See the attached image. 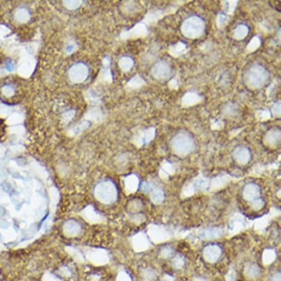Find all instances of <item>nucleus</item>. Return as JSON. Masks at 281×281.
Wrapping results in <instances>:
<instances>
[{
    "label": "nucleus",
    "mask_w": 281,
    "mask_h": 281,
    "mask_svg": "<svg viewBox=\"0 0 281 281\" xmlns=\"http://www.w3.org/2000/svg\"><path fill=\"white\" fill-rule=\"evenodd\" d=\"M276 259V253L272 249H266L263 253V262L264 264L269 265L273 263Z\"/></svg>",
    "instance_id": "19"
},
{
    "label": "nucleus",
    "mask_w": 281,
    "mask_h": 281,
    "mask_svg": "<svg viewBox=\"0 0 281 281\" xmlns=\"http://www.w3.org/2000/svg\"><path fill=\"white\" fill-rule=\"evenodd\" d=\"M118 281H131V278L128 276V274L125 273V272H122V273L119 275Z\"/></svg>",
    "instance_id": "28"
},
{
    "label": "nucleus",
    "mask_w": 281,
    "mask_h": 281,
    "mask_svg": "<svg viewBox=\"0 0 281 281\" xmlns=\"http://www.w3.org/2000/svg\"><path fill=\"white\" fill-rule=\"evenodd\" d=\"M261 190L259 186L255 184H249L245 186L243 190V197L244 200L253 202L259 198Z\"/></svg>",
    "instance_id": "9"
},
{
    "label": "nucleus",
    "mask_w": 281,
    "mask_h": 281,
    "mask_svg": "<svg viewBox=\"0 0 281 281\" xmlns=\"http://www.w3.org/2000/svg\"><path fill=\"white\" fill-rule=\"evenodd\" d=\"M187 50V45L184 43L178 42V44L169 47V53L174 57H178L184 54Z\"/></svg>",
    "instance_id": "17"
},
{
    "label": "nucleus",
    "mask_w": 281,
    "mask_h": 281,
    "mask_svg": "<svg viewBox=\"0 0 281 281\" xmlns=\"http://www.w3.org/2000/svg\"><path fill=\"white\" fill-rule=\"evenodd\" d=\"M173 249L171 247H167L163 249L161 251V256L164 258H169L172 256Z\"/></svg>",
    "instance_id": "26"
},
{
    "label": "nucleus",
    "mask_w": 281,
    "mask_h": 281,
    "mask_svg": "<svg viewBox=\"0 0 281 281\" xmlns=\"http://www.w3.org/2000/svg\"><path fill=\"white\" fill-rule=\"evenodd\" d=\"M142 189L145 191H150L151 190V186L149 184H144Z\"/></svg>",
    "instance_id": "30"
},
{
    "label": "nucleus",
    "mask_w": 281,
    "mask_h": 281,
    "mask_svg": "<svg viewBox=\"0 0 281 281\" xmlns=\"http://www.w3.org/2000/svg\"><path fill=\"white\" fill-rule=\"evenodd\" d=\"M171 146L175 153L186 156L194 150L195 142L191 134L187 131H181L171 138Z\"/></svg>",
    "instance_id": "2"
},
{
    "label": "nucleus",
    "mask_w": 281,
    "mask_h": 281,
    "mask_svg": "<svg viewBox=\"0 0 281 281\" xmlns=\"http://www.w3.org/2000/svg\"><path fill=\"white\" fill-rule=\"evenodd\" d=\"M233 158L235 161L241 165L247 164L251 158L250 151L244 147H238L233 152Z\"/></svg>",
    "instance_id": "8"
},
{
    "label": "nucleus",
    "mask_w": 281,
    "mask_h": 281,
    "mask_svg": "<svg viewBox=\"0 0 281 281\" xmlns=\"http://www.w3.org/2000/svg\"><path fill=\"white\" fill-rule=\"evenodd\" d=\"M221 229L217 228V227H213V228L206 229L203 230L200 233V237L203 239H216V238L220 237L222 236Z\"/></svg>",
    "instance_id": "15"
},
{
    "label": "nucleus",
    "mask_w": 281,
    "mask_h": 281,
    "mask_svg": "<svg viewBox=\"0 0 281 281\" xmlns=\"http://www.w3.org/2000/svg\"><path fill=\"white\" fill-rule=\"evenodd\" d=\"M206 22L201 17L192 16L188 17L181 25V33L184 37L190 39H197L204 35Z\"/></svg>",
    "instance_id": "3"
},
{
    "label": "nucleus",
    "mask_w": 281,
    "mask_h": 281,
    "mask_svg": "<svg viewBox=\"0 0 281 281\" xmlns=\"http://www.w3.org/2000/svg\"><path fill=\"white\" fill-rule=\"evenodd\" d=\"M145 277H146L147 279L152 280L156 277V273H155V271L148 270L147 271L146 273L145 274Z\"/></svg>",
    "instance_id": "27"
},
{
    "label": "nucleus",
    "mask_w": 281,
    "mask_h": 281,
    "mask_svg": "<svg viewBox=\"0 0 281 281\" xmlns=\"http://www.w3.org/2000/svg\"><path fill=\"white\" fill-rule=\"evenodd\" d=\"M152 76L159 81L168 80L171 75V67L166 60H161L154 65L152 69Z\"/></svg>",
    "instance_id": "5"
},
{
    "label": "nucleus",
    "mask_w": 281,
    "mask_h": 281,
    "mask_svg": "<svg viewBox=\"0 0 281 281\" xmlns=\"http://www.w3.org/2000/svg\"><path fill=\"white\" fill-rule=\"evenodd\" d=\"M173 266L175 268H181L184 266V260H183L182 257H180V256H177V257L174 258L173 259L172 262Z\"/></svg>",
    "instance_id": "25"
},
{
    "label": "nucleus",
    "mask_w": 281,
    "mask_h": 281,
    "mask_svg": "<svg viewBox=\"0 0 281 281\" xmlns=\"http://www.w3.org/2000/svg\"><path fill=\"white\" fill-rule=\"evenodd\" d=\"M125 189L128 191V193L131 194V193L134 192V191H136L137 188L138 187V180L136 177L134 176V175H131V176L128 177L126 178L125 181Z\"/></svg>",
    "instance_id": "16"
},
{
    "label": "nucleus",
    "mask_w": 281,
    "mask_h": 281,
    "mask_svg": "<svg viewBox=\"0 0 281 281\" xmlns=\"http://www.w3.org/2000/svg\"><path fill=\"white\" fill-rule=\"evenodd\" d=\"M132 242H133V247L135 250L138 252L148 250L150 246L148 236L144 233H139V234L134 236Z\"/></svg>",
    "instance_id": "10"
},
{
    "label": "nucleus",
    "mask_w": 281,
    "mask_h": 281,
    "mask_svg": "<svg viewBox=\"0 0 281 281\" xmlns=\"http://www.w3.org/2000/svg\"><path fill=\"white\" fill-rule=\"evenodd\" d=\"M248 33L249 28L246 24H239L233 30V38L237 41H240L246 38Z\"/></svg>",
    "instance_id": "14"
},
{
    "label": "nucleus",
    "mask_w": 281,
    "mask_h": 281,
    "mask_svg": "<svg viewBox=\"0 0 281 281\" xmlns=\"http://www.w3.org/2000/svg\"><path fill=\"white\" fill-rule=\"evenodd\" d=\"M269 281H281V272H276L272 275Z\"/></svg>",
    "instance_id": "29"
},
{
    "label": "nucleus",
    "mask_w": 281,
    "mask_h": 281,
    "mask_svg": "<svg viewBox=\"0 0 281 281\" xmlns=\"http://www.w3.org/2000/svg\"><path fill=\"white\" fill-rule=\"evenodd\" d=\"M260 266L257 263H247L244 268V274L247 278L252 280L258 279L261 276Z\"/></svg>",
    "instance_id": "13"
},
{
    "label": "nucleus",
    "mask_w": 281,
    "mask_h": 281,
    "mask_svg": "<svg viewBox=\"0 0 281 281\" xmlns=\"http://www.w3.org/2000/svg\"><path fill=\"white\" fill-rule=\"evenodd\" d=\"M164 197L165 195H164V191L161 188H156L152 191L151 194V200L155 205L161 204L164 202Z\"/></svg>",
    "instance_id": "18"
},
{
    "label": "nucleus",
    "mask_w": 281,
    "mask_h": 281,
    "mask_svg": "<svg viewBox=\"0 0 281 281\" xmlns=\"http://www.w3.org/2000/svg\"><path fill=\"white\" fill-rule=\"evenodd\" d=\"M269 78L267 69L261 64H253L249 66L243 75L245 86L252 90L263 87Z\"/></svg>",
    "instance_id": "1"
},
{
    "label": "nucleus",
    "mask_w": 281,
    "mask_h": 281,
    "mask_svg": "<svg viewBox=\"0 0 281 281\" xmlns=\"http://www.w3.org/2000/svg\"><path fill=\"white\" fill-rule=\"evenodd\" d=\"M244 223L242 220H234L233 223H231V230L234 232H236V230H241L242 227H244Z\"/></svg>",
    "instance_id": "23"
},
{
    "label": "nucleus",
    "mask_w": 281,
    "mask_h": 281,
    "mask_svg": "<svg viewBox=\"0 0 281 281\" xmlns=\"http://www.w3.org/2000/svg\"><path fill=\"white\" fill-rule=\"evenodd\" d=\"M261 45V40L259 37H254L252 38L251 41L247 45V50L248 53H253L255 50H257Z\"/></svg>",
    "instance_id": "20"
},
{
    "label": "nucleus",
    "mask_w": 281,
    "mask_h": 281,
    "mask_svg": "<svg viewBox=\"0 0 281 281\" xmlns=\"http://www.w3.org/2000/svg\"><path fill=\"white\" fill-rule=\"evenodd\" d=\"M151 239L155 242H163L171 237V233L165 227L159 225H153L149 230Z\"/></svg>",
    "instance_id": "7"
},
{
    "label": "nucleus",
    "mask_w": 281,
    "mask_h": 281,
    "mask_svg": "<svg viewBox=\"0 0 281 281\" xmlns=\"http://www.w3.org/2000/svg\"><path fill=\"white\" fill-rule=\"evenodd\" d=\"M96 196L102 203H112L116 200L117 191L112 183H102L96 188Z\"/></svg>",
    "instance_id": "4"
},
{
    "label": "nucleus",
    "mask_w": 281,
    "mask_h": 281,
    "mask_svg": "<svg viewBox=\"0 0 281 281\" xmlns=\"http://www.w3.org/2000/svg\"><path fill=\"white\" fill-rule=\"evenodd\" d=\"M264 142L269 147H275L281 142V130L273 128L266 132L265 135Z\"/></svg>",
    "instance_id": "11"
},
{
    "label": "nucleus",
    "mask_w": 281,
    "mask_h": 281,
    "mask_svg": "<svg viewBox=\"0 0 281 281\" xmlns=\"http://www.w3.org/2000/svg\"><path fill=\"white\" fill-rule=\"evenodd\" d=\"M263 206H264V201L262 199L259 198L252 202V207L255 210H260Z\"/></svg>",
    "instance_id": "24"
},
{
    "label": "nucleus",
    "mask_w": 281,
    "mask_h": 281,
    "mask_svg": "<svg viewBox=\"0 0 281 281\" xmlns=\"http://www.w3.org/2000/svg\"><path fill=\"white\" fill-rule=\"evenodd\" d=\"M228 180L225 176H219L214 178L212 181V187L214 188H221L223 186L227 184Z\"/></svg>",
    "instance_id": "21"
},
{
    "label": "nucleus",
    "mask_w": 281,
    "mask_h": 281,
    "mask_svg": "<svg viewBox=\"0 0 281 281\" xmlns=\"http://www.w3.org/2000/svg\"><path fill=\"white\" fill-rule=\"evenodd\" d=\"M202 100L201 95L197 92H187L182 98V105L184 107H190L200 103Z\"/></svg>",
    "instance_id": "12"
},
{
    "label": "nucleus",
    "mask_w": 281,
    "mask_h": 281,
    "mask_svg": "<svg viewBox=\"0 0 281 281\" xmlns=\"http://www.w3.org/2000/svg\"><path fill=\"white\" fill-rule=\"evenodd\" d=\"M222 256V249L217 244L207 245L203 250V257L208 263L217 262Z\"/></svg>",
    "instance_id": "6"
},
{
    "label": "nucleus",
    "mask_w": 281,
    "mask_h": 281,
    "mask_svg": "<svg viewBox=\"0 0 281 281\" xmlns=\"http://www.w3.org/2000/svg\"><path fill=\"white\" fill-rule=\"evenodd\" d=\"M228 20V16L226 15L224 13H220L218 17H217V26L220 28H223V27H225L227 24Z\"/></svg>",
    "instance_id": "22"
}]
</instances>
